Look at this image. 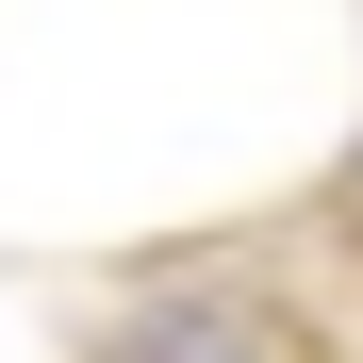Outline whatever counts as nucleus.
<instances>
[{"mask_svg":"<svg viewBox=\"0 0 363 363\" xmlns=\"http://www.w3.org/2000/svg\"><path fill=\"white\" fill-rule=\"evenodd\" d=\"M116 363H314V347H297V314L248 297V281H182V297H133V314H116Z\"/></svg>","mask_w":363,"mask_h":363,"instance_id":"f257e3e1","label":"nucleus"}]
</instances>
